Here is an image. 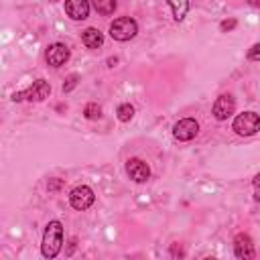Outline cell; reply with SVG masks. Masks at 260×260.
<instances>
[{
    "label": "cell",
    "instance_id": "1",
    "mask_svg": "<svg viewBox=\"0 0 260 260\" xmlns=\"http://www.w3.org/2000/svg\"><path fill=\"white\" fill-rule=\"evenodd\" d=\"M61 246H63V225H61V221L53 219L45 228L41 252H43L45 258H55L61 252Z\"/></svg>",
    "mask_w": 260,
    "mask_h": 260
},
{
    "label": "cell",
    "instance_id": "2",
    "mask_svg": "<svg viewBox=\"0 0 260 260\" xmlns=\"http://www.w3.org/2000/svg\"><path fill=\"white\" fill-rule=\"evenodd\" d=\"M138 32V24L130 16H120L110 24V37L114 41H130Z\"/></svg>",
    "mask_w": 260,
    "mask_h": 260
},
{
    "label": "cell",
    "instance_id": "3",
    "mask_svg": "<svg viewBox=\"0 0 260 260\" xmlns=\"http://www.w3.org/2000/svg\"><path fill=\"white\" fill-rule=\"evenodd\" d=\"M49 93H51L49 81L37 79V81H32V85L26 87L24 91L12 93V100H14V102H22V100H28V102H43L45 98H49Z\"/></svg>",
    "mask_w": 260,
    "mask_h": 260
},
{
    "label": "cell",
    "instance_id": "4",
    "mask_svg": "<svg viewBox=\"0 0 260 260\" xmlns=\"http://www.w3.org/2000/svg\"><path fill=\"white\" fill-rule=\"evenodd\" d=\"M232 128H234V132L240 134V136H252V134H256L258 128H260V118H258L256 112H244V114L236 116Z\"/></svg>",
    "mask_w": 260,
    "mask_h": 260
},
{
    "label": "cell",
    "instance_id": "5",
    "mask_svg": "<svg viewBox=\"0 0 260 260\" xmlns=\"http://www.w3.org/2000/svg\"><path fill=\"white\" fill-rule=\"evenodd\" d=\"M93 201H95V195L87 185H77L69 193V203H71L73 209L85 211V209H89L93 205Z\"/></svg>",
    "mask_w": 260,
    "mask_h": 260
},
{
    "label": "cell",
    "instance_id": "6",
    "mask_svg": "<svg viewBox=\"0 0 260 260\" xmlns=\"http://www.w3.org/2000/svg\"><path fill=\"white\" fill-rule=\"evenodd\" d=\"M197 132H199V124H197V120H193V118H183V120H179V122L173 126V136H175L177 140H181V142L193 140V138L197 136Z\"/></svg>",
    "mask_w": 260,
    "mask_h": 260
},
{
    "label": "cell",
    "instance_id": "7",
    "mask_svg": "<svg viewBox=\"0 0 260 260\" xmlns=\"http://www.w3.org/2000/svg\"><path fill=\"white\" fill-rule=\"evenodd\" d=\"M234 112H236V102H234V98H232L230 93H223V95H219V98L213 102L211 114H213L215 120L223 122V120H228Z\"/></svg>",
    "mask_w": 260,
    "mask_h": 260
},
{
    "label": "cell",
    "instance_id": "8",
    "mask_svg": "<svg viewBox=\"0 0 260 260\" xmlns=\"http://www.w3.org/2000/svg\"><path fill=\"white\" fill-rule=\"evenodd\" d=\"M45 59L51 67H61L69 61V47L63 45V43H53L47 47V53H45Z\"/></svg>",
    "mask_w": 260,
    "mask_h": 260
},
{
    "label": "cell",
    "instance_id": "9",
    "mask_svg": "<svg viewBox=\"0 0 260 260\" xmlns=\"http://www.w3.org/2000/svg\"><path fill=\"white\" fill-rule=\"evenodd\" d=\"M126 173L134 183H146L150 179V169L142 158H130L126 162Z\"/></svg>",
    "mask_w": 260,
    "mask_h": 260
},
{
    "label": "cell",
    "instance_id": "10",
    "mask_svg": "<svg viewBox=\"0 0 260 260\" xmlns=\"http://www.w3.org/2000/svg\"><path fill=\"white\" fill-rule=\"evenodd\" d=\"M234 254H236V258H240V260H252V258L256 256L252 238H250L248 234H238V236L234 238Z\"/></svg>",
    "mask_w": 260,
    "mask_h": 260
},
{
    "label": "cell",
    "instance_id": "11",
    "mask_svg": "<svg viewBox=\"0 0 260 260\" xmlns=\"http://www.w3.org/2000/svg\"><path fill=\"white\" fill-rule=\"evenodd\" d=\"M65 12L73 20H83L89 16V0H65Z\"/></svg>",
    "mask_w": 260,
    "mask_h": 260
},
{
    "label": "cell",
    "instance_id": "12",
    "mask_svg": "<svg viewBox=\"0 0 260 260\" xmlns=\"http://www.w3.org/2000/svg\"><path fill=\"white\" fill-rule=\"evenodd\" d=\"M81 41H83V45H85L87 49H98V47H102V43H104V35L100 32V28L89 26V28H85V30L81 32Z\"/></svg>",
    "mask_w": 260,
    "mask_h": 260
},
{
    "label": "cell",
    "instance_id": "13",
    "mask_svg": "<svg viewBox=\"0 0 260 260\" xmlns=\"http://www.w3.org/2000/svg\"><path fill=\"white\" fill-rule=\"evenodd\" d=\"M169 6H171V12H173V18L175 20H183L189 12V0H167Z\"/></svg>",
    "mask_w": 260,
    "mask_h": 260
},
{
    "label": "cell",
    "instance_id": "14",
    "mask_svg": "<svg viewBox=\"0 0 260 260\" xmlns=\"http://www.w3.org/2000/svg\"><path fill=\"white\" fill-rule=\"evenodd\" d=\"M91 4H93V8H95L100 14H104V16L114 14V10H116V6H118L116 0H91Z\"/></svg>",
    "mask_w": 260,
    "mask_h": 260
},
{
    "label": "cell",
    "instance_id": "15",
    "mask_svg": "<svg viewBox=\"0 0 260 260\" xmlns=\"http://www.w3.org/2000/svg\"><path fill=\"white\" fill-rule=\"evenodd\" d=\"M116 114H118V120L120 122H130L132 116H134V108L130 104H120L118 110H116Z\"/></svg>",
    "mask_w": 260,
    "mask_h": 260
},
{
    "label": "cell",
    "instance_id": "16",
    "mask_svg": "<svg viewBox=\"0 0 260 260\" xmlns=\"http://www.w3.org/2000/svg\"><path fill=\"white\" fill-rule=\"evenodd\" d=\"M83 116H85L87 120H98V118H102V108L91 102V104H87V106L83 108Z\"/></svg>",
    "mask_w": 260,
    "mask_h": 260
},
{
    "label": "cell",
    "instance_id": "17",
    "mask_svg": "<svg viewBox=\"0 0 260 260\" xmlns=\"http://www.w3.org/2000/svg\"><path fill=\"white\" fill-rule=\"evenodd\" d=\"M248 59H250V61H258V59H260V45H258V43H254V45L250 47Z\"/></svg>",
    "mask_w": 260,
    "mask_h": 260
},
{
    "label": "cell",
    "instance_id": "18",
    "mask_svg": "<svg viewBox=\"0 0 260 260\" xmlns=\"http://www.w3.org/2000/svg\"><path fill=\"white\" fill-rule=\"evenodd\" d=\"M236 24H238V22H236L234 18H230V20H223V22H221V30H232Z\"/></svg>",
    "mask_w": 260,
    "mask_h": 260
},
{
    "label": "cell",
    "instance_id": "19",
    "mask_svg": "<svg viewBox=\"0 0 260 260\" xmlns=\"http://www.w3.org/2000/svg\"><path fill=\"white\" fill-rule=\"evenodd\" d=\"M75 79H77V75H71V77L67 79L69 83H67V85H63V91H69V89H71V87L75 85Z\"/></svg>",
    "mask_w": 260,
    "mask_h": 260
},
{
    "label": "cell",
    "instance_id": "20",
    "mask_svg": "<svg viewBox=\"0 0 260 260\" xmlns=\"http://www.w3.org/2000/svg\"><path fill=\"white\" fill-rule=\"evenodd\" d=\"M173 254H179V256H183V250H177V246L173 248Z\"/></svg>",
    "mask_w": 260,
    "mask_h": 260
}]
</instances>
